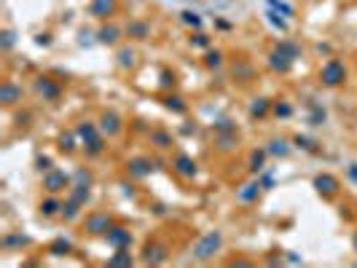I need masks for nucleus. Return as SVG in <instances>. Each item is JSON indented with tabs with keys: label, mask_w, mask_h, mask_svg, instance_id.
<instances>
[{
	"label": "nucleus",
	"mask_w": 357,
	"mask_h": 268,
	"mask_svg": "<svg viewBox=\"0 0 357 268\" xmlns=\"http://www.w3.org/2000/svg\"><path fill=\"white\" fill-rule=\"evenodd\" d=\"M277 113L279 116H290V105H277Z\"/></svg>",
	"instance_id": "obj_32"
},
{
	"label": "nucleus",
	"mask_w": 357,
	"mask_h": 268,
	"mask_svg": "<svg viewBox=\"0 0 357 268\" xmlns=\"http://www.w3.org/2000/svg\"><path fill=\"white\" fill-rule=\"evenodd\" d=\"M220 59H223L220 51H210V54H207V64H210V67H218V64H220Z\"/></svg>",
	"instance_id": "obj_28"
},
{
	"label": "nucleus",
	"mask_w": 357,
	"mask_h": 268,
	"mask_svg": "<svg viewBox=\"0 0 357 268\" xmlns=\"http://www.w3.org/2000/svg\"><path fill=\"white\" fill-rule=\"evenodd\" d=\"M250 169L252 172H261L263 169V153H255V156L250 158Z\"/></svg>",
	"instance_id": "obj_27"
},
{
	"label": "nucleus",
	"mask_w": 357,
	"mask_h": 268,
	"mask_svg": "<svg viewBox=\"0 0 357 268\" xmlns=\"http://www.w3.org/2000/svg\"><path fill=\"white\" fill-rule=\"evenodd\" d=\"M108 242L116 247V250H126V247L132 244V236H129V231H124V228H110Z\"/></svg>",
	"instance_id": "obj_4"
},
{
	"label": "nucleus",
	"mask_w": 357,
	"mask_h": 268,
	"mask_svg": "<svg viewBox=\"0 0 357 268\" xmlns=\"http://www.w3.org/2000/svg\"><path fill=\"white\" fill-rule=\"evenodd\" d=\"M314 188L319 190V193H325V196H333L336 190H338V180L331 177V175H319L314 180Z\"/></svg>",
	"instance_id": "obj_8"
},
{
	"label": "nucleus",
	"mask_w": 357,
	"mask_h": 268,
	"mask_svg": "<svg viewBox=\"0 0 357 268\" xmlns=\"http://www.w3.org/2000/svg\"><path fill=\"white\" fill-rule=\"evenodd\" d=\"M269 8H271V11H277V14H282L285 19H290V16L296 14L293 6H290L287 0H269Z\"/></svg>",
	"instance_id": "obj_14"
},
{
	"label": "nucleus",
	"mask_w": 357,
	"mask_h": 268,
	"mask_svg": "<svg viewBox=\"0 0 357 268\" xmlns=\"http://www.w3.org/2000/svg\"><path fill=\"white\" fill-rule=\"evenodd\" d=\"M354 250H357V236H354Z\"/></svg>",
	"instance_id": "obj_36"
},
{
	"label": "nucleus",
	"mask_w": 357,
	"mask_h": 268,
	"mask_svg": "<svg viewBox=\"0 0 357 268\" xmlns=\"http://www.w3.org/2000/svg\"><path fill=\"white\" fill-rule=\"evenodd\" d=\"M78 137L86 142V145L97 140V137H94V126H91V123H83V126H78Z\"/></svg>",
	"instance_id": "obj_17"
},
{
	"label": "nucleus",
	"mask_w": 357,
	"mask_h": 268,
	"mask_svg": "<svg viewBox=\"0 0 357 268\" xmlns=\"http://www.w3.org/2000/svg\"><path fill=\"white\" fill-rule=\"evenodd\" d=\"M100 41L102 43H116L118 41V30H116V27H102V30H100Z\"/></svg>",
	"instance_id": "obj_16"
},
{
	"label": "nucleus",
	"mask_w": 357,
	"mask_h": 268,
	"mask_svg": "<svg viewBox=\"0 0 357 268\" xmlns=\"http://www.w3.org/2000/svg\"><path fill=\"white\" fill-rule=\"evenodd\" d=\"M51 252H54V255H68V252H70V242H64V239H59V242H54Z\"/></svg>",
	"instance_id": "obj_21"
},
{
	"label": "nucleus",
	"mask_w": 357,
	"mask_h": 268,
	"mask_svg": "<svg viewBox=\"0 0 357 268\" xmlns=\"http://www.w3.org/2000/svg\"><path fill=\"white\" fill-rule=\"evenodd\" d=\"M167 260V250L164 247H148L145 250V263H164Z\"/></svg>",
	"instance_id": "obj_13"
},
{
	"label": "nucleus",
	"mask_w": 357,
	"mask_h": 268,
	"mask_svg": "<svg viewBox=\"0 0 357 268\" xmlns=\"http://www.w3.org/2000/svg\"><path fill=\"white\" fill-rule=\"evenodd\" d=\"M266 108H269V105H266V99H255V105H252V116H263V113H266Z\"/></svg>",
	"instance_id": "obj_26"
},
{
	"label": "nucleus",
	"mask_w": 357,
	"mask_h": 268,
	"mask_svg": "<svg viewBox=\"0 0 357 268\" xmlns=\"http://www.w3.org/2000/svg\"><path fill=\"white\" fill-rule=\"evenodd\" d=\"M19 97H22V89H19L16 83L6 81L3 86H0V102H3V105H14Z\"/></svg>",
	"instance_id": "obj_6"
},
{
	"label": "nucleus",
	"mask_w": 357,
	"mask_h": 268,
	"mask_svg": "<svg viewBox=\"0 0 357 268\" xmlns=\"http://www.w3.org/2000/svg\"><path fill=\"white\" fill-rule=\"evenodd\" d=\"M258 193H261V183L255 180V183H247L239 190V201H252V198H258Z\"/></svg>",
	"instance_id": "obj_15"
},
{
	"label": "nucleus",
	"mask_w": 357,
	"mask_h": 268,
	"mask_svg": "<svg viewBox=\"0 0 357 268\" xmlns=\"http://www.w3.org/2000/svg\"><path fill=\"white\" fill-rule=\"evenodd\" d=\"M271 153H277V156H287V145H285V142H282V140H274V142H271V148H269Z\"/></svg>",
	"instance_id": "obj_22"
},
{
	"label": "nucleus",
	"mask_w": 357,
	"mask_h": 268,
	"mask_svg": "<svg viewBox=\"0 0 357 268\" xmlns=\"http://www.w3.org/2000/svg\"><path fill=\"white\" fill-rule=\"evenodd\" d=\"M86 228L91 233H108L110 231V217L108 215H91L86 220Z\"/></svg>",
	"instance_id": "obj_7"
},
{
	"label": "nucleus",
	"mask_w": 357,
	"mask_h": 268,
	"mask_svg": "<svg viewBox=\"0 0 357 268\" xmlns=\"http://www.w3.org/2000/svg\"><path fill=\"white\" fill-rule=\"evenodd\" d=\"M121 64H135V51H129V49H124V51H121Z\"/></svg>",
	"instance_id": "obj_29"
},
{
	"label": "nucleus",
	"mask_w": 357,
	"mask_h": 268,
	"mask_svg": "<svg viewBox=\"0 0 357 268\" xmlns=\"http://www.w3.org/2000/svg\"><path fill=\"white\" fill-rule=\"evenodd\" d=\"M35 89H38V94H43L46 99H54V97H59V86H56V83H51L49 78H38Z\"/></svg>",
	"instance_id": "obj_10"
},
{
	"label": "nucleus",
	"mask_w": 357,
	"mask_h": 268,
	"mask_svg": "<svg viewBox=\"0 0 357 268\" xmlns=\"http://www.w3.org/2000/svg\"><path fill=\"white\" fill-rule=\"evenodd\" d=\"M322 81L328 83V86H338V83H344V78H346V70H344V64L338 62V59H331V62H325L322 64Z\"/></svg>",
	"instance_id": "obj_2"
},
{
	"label": "nucleus",
	"mask_w": 357,
	"mask_h": 268,
	"mask_svg": "<svg viewBox=\"0 0 357 268\" xmlns=\"http://www.w3.org/2000/svg\"><path fill=\"white\" fill-rule=\"evenodd\" d=\"M27 242H30L27 236H8L3 244H6V247H11V244H27Z\"/></svg>",
	"instance_id": "obj_30"
},
{
	"label": "nucleus",
	"mask_w": 357,
	"mask_h": 268,
	"mask_svg": "<svg viewBox=\"0 0 357 268\" xmlns=\"http://www.w3.org/2000/svg\"><path fill=\"white\" fill-rule=\"evenodd\" d=\"M175 169L180 172L183 177H193L196 175V164L188 156H177V161H175Z\"/></svg>",
	"instance_id": "obj_12"
},
{
	"label": "nucleus",
	"mask_w": 357,
	"mask_h": 268,
	"mask_svg": "<svg viewBox=\"0 0 357 268\" xmlns=\"http://www.w3.org/2000/svg\"><path fill=\"white\" fill-rule=\"evenodd\" d=\"M129 32L135 35V38H145V35H148V24H132Z\"/></svg>",
	"instance_id": "obj_25"
},
{
	"label": "nucleus",
	"mask_w": 357,
	"mask_h": 268,
	"mask_svg": "<svg viewBox=\"0 0 357 268\" xmlns=\"http://www.w3.org/2000/svg\"><path fill=\"white\" fill-rule=\"evenodd\" d=\"M38 164H41V169H49V166H51V161H49V158H41Z\"/></svg>",
	"instance_id": "obj_34"
},
{
	"label": "nucleus",
	"mask_w": 357,
	"mask_h": 268,
	"mask_svg": "<svg viewBox=\"0 0 357 268\" xmlns=\"http://www.w3.org/2000/svg\"><path fill=\"white\" fill-rule=\"evenodd\" d=\"M220 247H223V233L220 231H210L207 236H202L199 242H196L193 257H199V260H210V257L218 252Z\"/></svg>",
	"instance_id": "obj_1"
},
{
	"label": "nucleus",
	"mask_w": 357,
	"mask_h": 268,
	"mask_svg": "<svg viewBox=\"0 0 357 268\" xmlns=\"http://www.w3.org/2000/svg\"><path fill=\"white\" fill-rule=\"evenodd\" d=\"M193 43H196V46H207V38H204V35H196Z\"/></svg>",
	"instance_id": "obj_33"
},
{
	"label": "nucleus",
	"mask_w": 357,
	"mask_h": 268,
	"mask_svg": "<svg viewBox=\"0 0 357 268\" xmlns=\"http://www.w3.org/2000/svg\"><path fill=\"white\" fill-rule=\"evenodd\" d=\"M290 64H293V54H290L287 49H282V46H279V51H274V54H271V67H274V70H279V73H285Z\"/></svg>",
	"instance_id": "obj_5"
},
{
	"label": "nucleus",
	"mask_w": 357,
	"mask_h": 268,
	"mask_svg": "<svg viewBox=\"0 0 357 268\" xmlns=\"http://www.w3.org/2000/svg\"><path fill=\"white\" fill-rule=\"evenodd\" d=\"M167 108H169V110H177V113H183V110H185V105H183V99H177V97H169V99H167Z\"/></svg>",
	"instance_id": "obj_24"
},
{
	"label": "nucleus",
	"mask_w": 357,
	"mask_h": 268,
	"mask_svg": "<svg viewBox=\"0 0 357 268\" xmlns=\"http://www.w3.org/2000/svg\"><path fill=\"white\" fill-rule=\"evenodd\" d=\"M68 175L64 172H51V175H46L43 180V188L49 190V193H56V190H62V188H68Z\"/></svg>",
	"instance_id": "obj_3"
},
{
	"label": "nucleus",
	"mask_w": 357,
	"mask_h": 268,
	"mask_svg": "<svg viewBox=\"0 0 357 268\" xmlns=\"http://www.w3.org/2000/svg\"><path fill=\"white\" fill-rule=\"evenodd\" d=\"M41 209H43V215H56V212L62 209V204H59L56 198H49V201H46V204H43Z\"/></svg>",
	"instance_id": "obj_19"
},
{
	"label": "nucleus",
	"mask_w": 357,
	"mask_h": 268,
	"mask_svg": "<svg viewBox=\"0 0 357 268\" xmlns=\"http://www.w3.org/2000/svg\"><path fill=\"white\" fill-rule=\"evenodd\" d=\"M14 46V32H3V49H11Z\"/></svg>",
	"instance_id": "obj_31"
},
{
	"label": "nucleus",
	"mask_w": 357,
	"mask_h": 268,
	"mask_svg": "<svg viewBox=\"0 0 357 268\" xmlns=\"http://www.w3.org/2000/svg\"><path fill=\"white\" fill-rule=\"evenodd\" d=\"M108 263H110V265H132V257H129V252L118 250V255H113Z\"/></svg>",
	"instance_id": "obj_18"
},
{
	"label": "nucleus",
	"mask_w": 357,
	"mask_h": 268,
	"mask_svg": "<svg viewBox=\"0 0 357 268\" xmlns=\"http://www.w3.org/2000/svg\"><path fill=\"white\" fill-rule=\"evenodd\" d=\"M113 11H116V0H94V6H91L94 16H110Z\"/></svg>",
	"instance_id": "obj_11"
},
{
	"label": "nucleus",
	"mask_w": 357,
	"mask_h": 268,
	"mask_svg": "<svg viewBox=\"0 0 357 268\" xmlns=\"http://www.w3.org/2000/svg\"><path fill=\"white\" fill-rule=\"evenodd\" d=\"M132 175H148V161H132Z\"/></svg>",
	"instance_id": "obj_23"
},
{
	"label": "nucleus",
	"mask_w": 357,
	"mask_h": 268,
	"mask_svg": "<svg viewBox=\"0 0 357 268\" xmlns=\"http://www.w3.org/2000/svg\"><path fill=\"white\" fill-rule=\"evenodd\" d=\"M100 129L105 131L108 137H113V134H118V131H121V121H118V116H116V113H105V116H102Z\"/></svg>",
	"instance_id": "obj_9"
},
{
	"label": "nucleus",
	"mask_w": 357,
	"mask_h": 268,
	"mask_svg": "<svg viewBox=\"0 0 357 268\" xmlns=\"http://www.w3.org/2000/svg\"><path fill=\"white\" fill-rule=\"evenodd\" d=\"M180 16H183V22H185V24H193V27H202V16H199V14H193V11H183Z\"/></svg>",
	"instance_id": "obj_20"
},
{
	"label": "nucleus",
	"mask_w": 357,
	"mask_h": 268,
	"mask_svg": "<svg viewBox=\"0 0 357 268\" xmlns=\"http://www.w3.org/2000/svg\"><path fill=\"white\" fill-rule=\"evenodd\" d=\"M349 175H352V180L357 183V164H352V166H349Z\"/></svg>",
	"instance_id": "obj_35"
}]
</instances>
